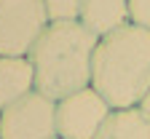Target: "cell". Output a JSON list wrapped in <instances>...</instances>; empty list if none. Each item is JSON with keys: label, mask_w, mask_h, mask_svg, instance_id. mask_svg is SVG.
<instances>
[{"label": "cell", "mask_w": 150, "mask_h": 139, "mask_svg": "<svg viewBox=\"0 0 150 139\" xmlns=\"http://www.w3.org/2000/svg\"><path fill=\"white\" fill-rule=\"evenodd\" d=\"M48 22H81L83 0H43Z\"/></svg>", "instance_id": "9c48e42d"}, {"label": "cell", "mask_w": 150, "mask_h": 139, "mask_svg": "<svg viewBox=\"0 0 150 139\" xmlns=\"http://www.w3.org/2000/svg\"><path fill=\"white\" fill-rule=\"evenodd\" d=\"M35 91V70L27 56H0V112Z\"/></svg>", "instance_id": "8992f818"}, {"label": "cell", "mask_w": 150, "mask_h": 139, "mask_svg": "<svg viewBox=\"0 0 150 139\" xmlns=\"http://www.w3.org/2000/svg\"><path fill=\"white\" fill-rule=\"evenodd\" d=\"M97 139H150V118L139 110H112Z\"/></svg>", "instance_id": "ba28073f"}, {"label": "cell", "mask_w": 150, "mask_h": 139, "mask_svg": "<svg viewBox=\"0 0 150 139\" xmlns=\"http://www.w3.org/2000/svg\"><path fill=\"white\" fill-rule=\"evenodd\" d=\"M112 115L110 104L91 86L56 102V131L59 139H97L107 118Z\"/></svg>", "instance_id": "5b68a950"}, {"label": "cell", "mask_w": 150, "mask_h": 139, "mask_svg": "<svg viewBox=\"0 0 150 139\" xmlns=\"http://www.w3.org/2000/svg\"><path fill=\"white\" fill-rule=\"evenodd\" d=\"M145 118H150V88H147V94L142 96V102H139V107H137Z\"/></svg>", "instance_id": "8fae6325"}, {"label": "cell", "mask_w": 150, "mask_h": 139, "mask_svg": "<svg viewBox=\"0 0 150 139\" xmlns=\"http://www.w3.org/2000/svg\"><path fill=\"white\" fill-rule=\"evenodd\" d=\"M99 37L83 22H54L30 51L35 91L54 102L91 86L94 51Z\"/></svg>", "instance_id": "6da1fadb"}, {"label": "cell", "mask_w": 150, "mask_h": 139, "mask_svg": "<svg viewBox=\"0 0 150 139\" xmlns=\"http://www.w3.org/2000/svg\"><path fill=\"white\" fill-rule=\"evenodd\" d=\"M48 24L43 0H0V56H30Z\"/></svg>", "instance_id": "3957f363"}, {"label": "cell", "mask_w": 150, "mask_h": 139, "mask_svg": "<svg viewBox=\"0 0 150 139\" xmlns=\"http://www.w3.org/2000/svg\"><path fill=\"white\" fill-rule=\"evenodd\" d=\"M91 88L110 110H137L150 88V30L123 24L99 37Z\"/></svg>", "instance_id": "7a4b0ae2"}, {"label": "cell", "mask_w": 150, "mask_h": 139, "mask_svg": "<svg viewBox=\"0 0 150 139\" xmlns=\"http://www.w3.org/2000/svg\"><path fill=\"white\" fill-rule=\"evenodd\" d=\"M81 22L97 37H105L129 24V0H83Z\"/></svg>", "instance_id": "52a82bcc"}, {"label": "cell", "mask_w": 150, "mask_h": 139, "mask_svg": "<svg viewBox=\"0 0 150 139\" xmlns=\"http://www.w3.org/2000/svg\"><path fill=\"white\" fill-rule=\"evenodd\" d=\"M129 24L150 30V0H129Z\"/></svg>", "instance_id": "30bf717a"}, {"label": "cell", "mask_w": 150, "mask_h": 139, "mask_svg": "<svg viewBox=\"0 0 150 139\" xmlns=\"http://www.w3.org/2000/svg\"><path fill=\"white\" fill-rule=\"evenodd\" d=\"M0 139H59L56 102L43 94H27L0 112Z\"/></svg>", "instance_id": "277c9868"}]
</instances>
